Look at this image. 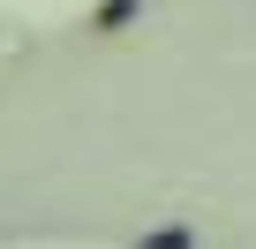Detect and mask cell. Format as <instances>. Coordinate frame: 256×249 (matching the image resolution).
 <instances>
[{"label":"cell","instance_id":"obj_1","mask_svg":"<svg viewBox=\"0 0 256 249\" xmlns=\"http://www.w3.org/2000/svg\"><path fill=\"white\" fill-rule=\"evenodd\" d=\"M136 8H144V0H106V8H98V31H120V23H136Z\"/></svg>","mask_w":256,"mask_h":249}]
</instances>
